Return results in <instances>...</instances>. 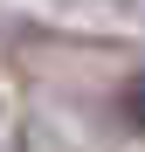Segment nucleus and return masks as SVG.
Segmentation results:
<instances>
[{
	"mask_svg": "<svg viewBox=\"0 0 145 152\" xmlns=\"http://www.w3.org/2000/svg\"><path fill=\"white\" fill-rule=\"evenodd\" d=\"M125 118H131V124H138V132H145V76H138V83L125 90Z\"/></svg>",
	"mask_w": 145,
	"mask_h": 152,
	"instance_id": "nucleus-1",
	"label": "nucleus"
}]
</instances>
